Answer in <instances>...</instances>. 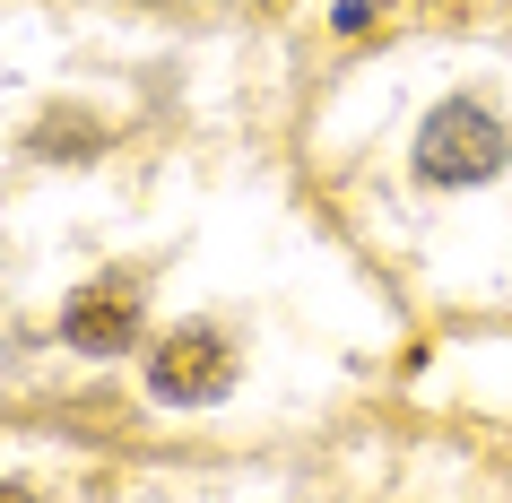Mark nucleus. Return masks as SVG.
I'll return each instance as SVG.
<instances>
[{
  "instance_id": "1",
  "label": "nucleus",
  "mask_w": 512,
  "mask_h": 503,
  "mask_svg": "<svg viewBox=\"0 0 512 503\" xmlns=\"http://www.w3.org/2000/svg\"><path fill=\"white\" fill-rule=\"evenodd\" d=\"M417 165H426V183H486L495 165H504V122L486 105H434L426 113V139H417Z\"/></svg>"
},
{
  "instance_id": "2",
  "label": "nucleus",
  "mask_w": 512,
  "mask_h": 503,
  "mask_svg": "<svg viewBox=\"0 0 512 503\" xmlns=\"http://www.w3.org/2000/svg\"><path fill=\"white\" fill-rule=\"evenodd\" d=\"M148 382H157V399H217L226 382H235V356H226L217 330H174V339L157 347Z\"/></svg>"
},
{
  "instance_id": "3",
  "label": "nucleus",
  "mask_w": 512,
  "mask_h": 503,
  "mask_svg": "<svg viewBox=\"0 0 512 503\" xmlns=\"http://www.w3.org/2000/svg\"><path fill=\"white\" fill-rule=\"evenodd\" d=\"M61 330H70V347H122L139 330V287L131 278H96V287H79L70 295V313H61Z\"/></svg>"
},
{
  "instance_id": "4",
  "label": "nucleus",
  "mask_w": 512,
  "mask_h": 503,
  "mask_svg": "<svg viewBox=\"0 0 512 503\" xmlns=\"http://www.w3.org/2000/svg\"><path fill=\"white\" fill-rule=\"evenodd\" d=\"M0 503H35V495H27V486H0Z\"/></svg>"
}]
</instances>
